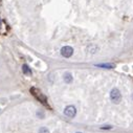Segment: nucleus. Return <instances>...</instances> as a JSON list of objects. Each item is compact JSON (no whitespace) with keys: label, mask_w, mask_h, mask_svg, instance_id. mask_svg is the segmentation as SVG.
Masks as SVG:
<instances>
[{"label":"nucleus","mask_w":133,"mask_h":133,"mask_svg":"<svg viewBox=\"0 0 133 133\" xmlns=\"http://www.w3.org/2000/svg\"><path fill=\"white\" fill-rule=\"evenodd\" d=\"M97 67H102V68H108V69H111V68H114V65L113 64H110V63H104V64H98L96 65Z\"/></svg>","instance_id":"nucleus-6"},{"label":"nucleus","mask_w":133,"mask_h":133,"mask_svg":"<svg viewBox=\"0 0 133 133\" xmlns=\"http://www.w3.org/2000/svg\"><path fill=\"white\" fill-rule=\"evenodd\" d=\"M110 99L113 104H119L122 102V93L117 88H113L110 91Z\"/></svg>","instance_id":"nucleus-1"},{"label":"nucleus","mask_w":133,"mask_h":133,"mask_svg":"<svg viewBox=\"0 0 133 133\" xmlns=\"http://www.w3.org/2000/svg\"><path fill=\"white\" fill-rule=\"evenodd\" d=\"M64 114L67 116V117H69V118H74V117L76 116V114H77V109H76V107H75L74 105L67 106V107L64 109Z\"/></svg>","instance_id":"nucleus-3"},{"label":"nucleus","mask_w":133,"mask_h":133,"mask_svg":"<svg viewBox=\"0 0 133 133\" xmlns=\"http://www.w3.org/2000/svg\"><path fill=\"white\" fill-rule=\"evenodd\" d=\"M39 133H49V130L47 129V128H40V130H39Z\"/></svg>","instance_id":"nucleus-9"},{"label":"nucleus","mask_w":133,"mask_h":133,"mask_svg":"<svg viewBox=\"0 0 133 133\" xmlns=\"http://www.w3.org/2000/svg\"><path fill=\"white\" fill-rule=\"evenodd\" d=\"M22 71H23L24 75H26V76H30V75H31V70H30V68L28 67L26 64H24V65L22 66Z\"/></svg>","instance_id":"nucleus-7"},{"label":"nucleus","mask_w":133,"mask_h":133,"mask_svg":"<svg viewBox=\"0 0 133 133\" xmlns=\"http://www.w3.org/2000/svg\"><path fill=\"white\" fill-rule=\"evenodd\" d=\"M63 79H64V81L66 82V83H71L72 82V80H74V78H72V75L70 74V72H68V71H66L64 75H63Z\"/></svg>","instance_id":"nucleus-5"},{"label":"nucleus","mask_w":133,"mask_h":133,"mask_svg":"<svg viewBox=\"0 0 133 133\" xmlns=\"http://www.w3.org/2000/svg\"><path fill=\"white\" fill-rule=\"evenodd\" d=\"M77 133H82V132H77Z\"/></svg>","instance_id":"nucleus-11"},{"label":"nucleus","mask_w":133,"mask_h":133,"mask_svg":"<svg viewBox=\"0 0 133 133\" xmlns=\"http://www.w3.org/2000/svg\"><path fill=\"white\" fill-rule=\"evenodd\" d=\"M88 52L89 54H91V55H93V54H95L96 52V50H97V47L95 46V45H90V46H88Z\"/></svg>","instance_id":"nucleus-8"},{"label":"nucleus","mask_w":133,"mask_h":133,"mask_svg":"<svg viewBox=\"0 0 133 133\" xmlns=\"http://www.w3.org/2000/svg\"><path fill=\"white\" fill-rule=\"evenodd\" d=\"M30 93L34 95L38 101H40L41 103H43V104H45V105H47V99H46V96L39 90V89H37V88H31L30 89Z\"/></svg>","instance_id":"nucleus-2"},{"label":"nucleus","mask_w":133,"mask_h":133,"mask_svg":"<svg viewBox=\"0 0 133 133\" xmlns=\"http://www.w3.org/2000/svg\"><path fill=\"white\" fill-rule=\"evenodd\" d=\"M112 127L111 126H104V127H101V129H103V130H109V129H111Z\"/></svg>","instance_id":"nucleus-10"},{"label":"nucleus","mask_w":133,"mask_h":133,"mask_svg":"<svg viewBox=\"0 0 133 133\" xmlns=\"http://www.w3.org/2000/svg\"><path fill=\"white\" fill-rule=\"evenodd\" d=\"M74 54V48L70 46H63L61 48V56L64 58H69Z\"/></svg>","instance_id":"nucleus-4"}]
</instances>
